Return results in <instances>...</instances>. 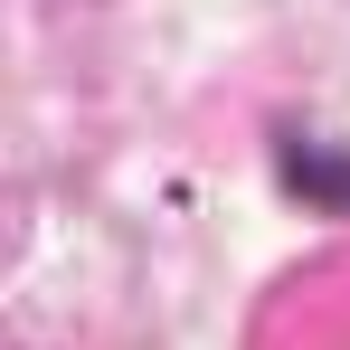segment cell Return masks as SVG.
<instances>
[{
  "instance_id": "cell-1",
  "label": "cell",
  "mask_w": 350,
  "mask_h": 350,
  "mask_svg": "<svg viewBox=\"0 0 350 350\" xmlns=\"http://www.w3.org/2000/svg\"><path fill=\"white\" fill-rule=\"evenodd\" d=\"M284 180L312 199V208L350 218V152H332V142H284Z\"/></svg>"
}]
</instances>
